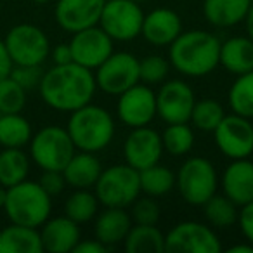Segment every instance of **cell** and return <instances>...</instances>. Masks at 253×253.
I'll use <instances>...</instances> for the list:
<instances>
[{
	"instance_id": "8992f818",
	"label": "cell",
	"mask_w": 253,
	"mask_h": 253,
	"mask_svg": "<svg viewBox=\"0 0 253 253\" xmlns=\"http://www.w3.org/2000/svg\"><path fill=\"white\" fill-rule=\"evenodd\" d=\"M94 193L102 207L128 208L137 196H141L139 170L126 163L102 169L94 186Z\"/></svg>"
},
{
	"instance_id": "52a82bcc",
	"label": "cell",
	"mask_w": 253,
	"mask_h": 253,
	"mask_svg": "<svg viewBox=\"0 0 253 253\" xmlns=\"http://www.w3.org/2000/svg\"><path fill=\"white\" fill-rule=\"evenodd\" d=\"M28 146L30 160H33V163L40 170L63 172L66 163L77 151L68 130L59 125H49L40 128L37 134L32 135Z\"/></svg>"
},
{
	"instance_id": "8d00e7d4",
	"label": "cell",
	"mask_w": 253,
	"mask_h": 253,
	"mask_svg": "<svg viewBox=\"0 0 253 253\" xmlns=\"http://www.w3.org/2000/svg\"><path fill=\"white\" fill-rule=\"evenodd\" d=\"M130 217L134 224H144V225H156L162 217L160 205L153 200L151 196H137V200L130 205Z\"/></svg>"
},
{
	"instance_id": "b9f144b4",
	"label": "cell",
	"mask_w": 253,
	"mask_h": 253,
	"mask_svg": "<svg viewBox=\"0 0 253 253\" xmlns=\"http://www.w3.org/2000/svg\"><path fill=\"white\" fill-rule=\"evenodd\" d=\"M50 57H52L54 64L73 63V56H71L70 43H57L54 49H50Z\"/></svg>"
},
{
	"instance_id": "e0dca14e",
	"label": "cell",
	"mask_w": 253,
	"mask_h": 253,
	"mask_svg": "<svg viewBox=\"0 0 253 253\" xmlns=\"http://www.w3.org/2000/svg\"><path fill=\"white\" fill-rule=\"evenodd\" d=\"M106 0H57L54 7L56 23L68 33L99 25Z\"/></svg>"
},
{
	"instance_id": "484cf974",
	"label": "cell",
	"mask_w": 253,
	"mask_h": 253,
	"mask_svg": "<svg viewBox=\"0 0 253 253\" xmlns=\"http://www.w3.org/2000/svg\"><path fill=\"white\" fill-rule=\"evenodd\" d=\"M122 245L126 253H163L165 234L156 225L134 224Z\"/></svg>"
},
{
	"instance_id": "5bb4252c",
	"label": "cell",
	"mask_w": 253,
	"mask_h": 253,
	"mask_svg": "<svg viewBox=\"0 0 253 253\" xmlns=\"http://www.w3.org/2000/svg\"><path fill=\"white\" fill-rule=\"evenodd\" d=\"M116 116L130 128L149 125L156 118V92L142 82L126 88L118 95Z\"/></svg>"
},
{
	"instance_id": "f1b7e54d",
	"label": "cell",
	"mask_w": 253,
	"mask_h": 253,
	"mask_svg": "<svg viewBox=\"0 0 253 253\" xmlns=\"http://www.w3.org/2000/svg\"><path fill=\"white\" fill-rule=\"evenodd\" d=\"M201 207H203V215L207 218V224L213 229H229L238 222L239 207L234 201L229 200L225 194L215 193Z\"/></svg>"
},
{
	"instance_id": "f907efd6",
	"label": "cell",
	"mask_w": 253,
	"mask_h": 253,
	"mask_svg": "<svg viewBox=\"0 0 253 253\" xmlns=\"http://www.w3.org/2000/svg\"><path fill=\"white\" fill-rule=\"evenodd\" d=\"M252 125H253V120H252Z\"/></svg>"
},
{
	"instance_id": "ee69618b",
	"label": "cell",
	"mask_w": 253,
	"mask_h": 253,
	"mask_svg": "<svg viewBox=\"0 0 253 253\" xmlns=\"http://www.w3.org/2000/svg\"><path fill=\"white\" fill-rule=\"evenodd\" d=\"M229 253H253V245L246 243H238V245H232L227 248Z\"/></svg>"
},
{
	"instance_id": "30bf717a",
	"label": "cell",
	"mask_w": 253,
	"mask_h": 253,
	"mask_svg": "<svg viewBox=\"0 0 253 253\" xmlns=\"http://www.w3.org/2000/svg\"><path fill=\"white\" fill-rule=\"evenodd\" d=\"M165 252L173 253H220L222 243L208 224L184 220L165 234Z\"/></svg>"
},
{
	"instance_id": "f35d334b",
	"label": "cell",
	"mask_w": 253,
	"mask_h": 253,
	"mask_svg": "<svg viewBox=\"0 0 253 253\" xmlns=\"http://www.w3.org/2000/svg\"><path fill=\"white\" fill-rule=\"evenodd\" d=\"M39 184L42 186V189L49 194L50 198L57 196L64 191L66 187V180H64L63 172L59 170H43L42 175L39 179Z\"/></svg>"
},
{
	"instance_id": "d4e9b609",
	"label": "cell",
	"mask_w": 253,
	"mask_h": 253,
	"mask_svg": "<svg viewBox=\"0 0 253 253\" xmlns=\"http://www.w3.org/2000/svg\"><path fill=\"white\" fill-rule=\"evenodd\" d=\"M40 231L28 225L12 224L0 229V253H42Z\"/></svg>"
},
{
	"instance_id": "ffe728a7",
	"label": "cell",
	"mask_w": 253,
	"mask_h": 253,
	"mask_svg": "<svg viewBox=\"0 0 253 253\" xmlns=\"http://www.w3.org/2000/svg\"><path fill=\"white\" fill-rule=\"evenodd\" d=\"M40 239L43 252L49 253H70L82 239L80 224L71 220L66 215L47 218L40 225Z\"/></svg>"
},
{
	"instance_id": "603a6c76",
	"label": "cell",
	"mask_w": 253,
	"mask_h": 253,
	"mask_svg": "<svg viewBox=\"0 0 253 253\" xmlns=\"http://www.w3.org/2000/svg\"><path fill=\"white\" fill-rule=\"evenodd\" d=\"M218 64L234 77L253 71V40L238 35L220 42Z\"/></svg>"
},
{
	"instance_id": "d6986e66",
	"label": "cell",
	"mask_w": 253,
	"mask_h": 253,
	"mask_svg": "<svg viewBox=\"0 0 253 253\" xmlns=\"http://www.w3.org/2000/svg\"><path fill=\"white\" fill-rule=\"evenodd\" d=\"M182 33V19L169 7H156L144 14L141 35L155 47H167Z\"/></svg>"
},
{
	"instance_id": "74e56055",
	"label": "cell",
	"mask_w": 253,
	"mask_h": 253,
	"mask_svg": "<svg viewBox=\"0 0 253 253\" xmlns=\"http://www.w3.org/2000/svg\"><path fill=\"white\" fill-rule=\"evenodd\" d=\"M9 77L16 80L26 92L32 88H39L40 80L43 77L42 66H25V64H14Z\"/></svg>"
},
{
	"instance_id": "cb8c5ba5",
	"label": "cell",
	"mask_w": 253,
	"mask_h": 253,
	"mask_svg": "<svg viewBox=\"0 0 253 253\" xmlns=\"http://www.w3.org/2000/svg\"><path fill=\"white\" fill-rule=\"evenodd\" d=\"M253 0H203V16L215 28H232L245 21Z\"/></svg>"
},
{
	"instance_id": "ac0fdd59",
	"label": "cell",
	"mask_w": 253,
	"mask_h": 253,
	"mask_svg": "<svg viewBox=\"0 0 253 253\" xmlns=\"http://www.w3.org/2000/svg\"><path fill=\"white\" fill-rule=\"evenodd\" d=\"M222 194L243 207L253 200V162L250 158L231 160L218 179Z\"/></svg>"
},
{
	"instance_id": "4fadbf2b",
	"label": "cell",
	"mask_w": 253,
	"mask_h": 253,
	"mask_svg": "<svg viewBox=\"0 0 253 253\" xmlns=\"http://www.w3.org/2000/svg\"><path fill=\"white\" fill-rule=\"evenodd\" d=\"M218 151L229 160L250 158L253 155V125L252 120L239 115H225L213 130Z\"/></svg>"
},
{
	"instance_id": "7c38bea8",
	"label": "cell",
	"mask_w": 253,
	"mask_h": 253,
	"mask_svg": "<svg viewBox=\"0 0 253 253\" xmlns=\"http://www.w3.org/2000/svg\"><path fill=\"white\" fill-rule=\"evenodd\" d=\"M194 102L196 95L186 80H165L156 92V116L165 123H187Z\"/></svg>"
},
{
	"instance_id": "f6af8a7d",
	"label": "cell",
	"mask_w": 253,
	"mask_h": 253,
	"mask_svg": "<svg viewBox=\"0 0 253 253\" xmlns=\"http://www.w3.org/2000/svg\"><path fill=\"white\" fill-rule=\"evenodd\" d=\"M243 23H245V26H246V35L253 40V2H252V5H250V11Z\"/></svg>"
},
{
	"instance_id": "60d3db41",
	"label": "cell",
	"mask_w": 253,
	"mask_h": 253,
	"mask_svg": "<svg viewBox=\"0 0 253 253\" xmlns=\"http://www.w3.org/2000/svg\"><path fill=\"white\" fill-rule=\"evenodd\" d=\"M108 246L102 245L99 239H80L75 246L73 253H104L108 252Z\"/></svg>"
},
{
	"instance_id": "4316f807",
	"label": "cell",
	"mask_w": 253,
	"mask_h": 253,
	"mask_svg": "<svg viewBox=\"0 0 253 253\" xmlns=\"http://www.w3.org/2000/svg\"><path fill=\"white\" fill-rule=\"evenodd\" d=\"M30 155L23 148L0 149V186L12 187L28 179Z\"/></svg>"
},
{
	"instance_id": "5b68a950",
	"label": "cell",
	"mask_w": 253,
	"mask_h": 253,
	"mask_svg": "<svg viewBox=\"0 0 253 253\" xmlns=\"http://www.w3.org/2000/svg\"><path fill=\"white\" fill-rule=\"evenodd\" d=\"M175 187L191 207H201L218 189V173L213 163L203 156H191L175 173Z\"/></svg>"
},
{
	"instance_id": "681fc988",
	"label": "cell",
	"mask_w": 253,
	"mask_h": 253,
	"mask_svg": "<svg viewBox=\"0 0 253 253\" xmlns=\"http://www.w3.org/2000/svg\"><path fill=\"white\" fill-rule=\"evenodd\" d=\"M0 229H2V224H0Z\"/></svg>"
},
{
	"instance_id": "8fae6325",
	"label": "cell",
	"mask_w": 253,
	"mask_h": 253,
	"mask_svg": "<svg viewBox=\"0 0 253 253\" xmlns=\"http://www.w3.org/2000/svg\"><path fill=\"white\" fill-rule=\"evenodd\" d=\"M97 88L108 95H120L141 82L139 59L130 52H113L97 70H94Z\"/></svg>"
},
{
	"instance_id": "2e32d148",
	"label": "cell",
	"mask_w": 253,
	"mask_h": 253,
	"mask_svg": "<svg viewBox=\"0 0 253 253\" xmlns=\"http://www.w3.org/2000/svg\"><path fill=\"white\" fill-rule=\"evenodd\" d=\"M163 155L162 134L151 128L149 125L132 128L123 142V158L126 165L135 170H144L148 167L160 163Z\"/></svg>"
},
{
	"instance_id": "1f68e13d",
	"label": "cell",
	"mask_w": 253,
	"mask_h": 253,
	"mask_svg": "<svg viewBox=\"0 0 253 253\" xmlns=\"http://www.w3.org/2000/svg\"><path fill=\"white\" fill-rule=\"evenodd\" d=\"M227 102L234 115L253 120V71L236 77L227 92Z\"/></svg>"
},
{
	"instance_id": "d590c367",
	"label": "cell",
	"mask_w": 253,
	"mask_h": 253,
	"mask_svg": "<svg viewBox=\"0 0 253 253\" xmlns=\"http://www.w3.org/2000/svg\"><path fill=\"white\" fill-rule=\"evenodd\" d=\"M170 73V61L163 56H146L144 59H139V77L146 85H160L167 80Z\"/></svg>"
},
{
	"instance_id": "d6a6232c",
	"label": "cell",
	"mask_w": 253,
	"mask_h": 253,
	"mask_svg": "<svg viewBox=\"0 0 253 253\" xmlns=\"http://www.w3.org/2000/svg\"><path fill=\"white\" fill-rule=\"evenodd\" d=\"M224 116H225L224 106L218 101L210 97L200 99V101L196 99V102L193 106V111H191L189 123L200 132L213 134V130L218 126V123L224 120Z\"/></svg>"
},
{
	"instance_id": "ba28073f",
	"label": "cell",
	"mask_w": 253,
	"mask_h": 253,
	"mask_svg": "<svg viewBox=\"0 0 253 253\" xmlns=\"http://www.w3.org/2000/svg\"><path fill=\"white\" fill-rule=\"evenodd\" d=\"M12 64L42 66L50 56V42L42 28L30 23L12 26L4 39Z\"/></svg>"
},
{
	"instance_id": "bcb514c9",
	"label": "cell",
	"mask_w": 253,
	"mask_h": 253,
	"mask_svg": "<svg viewBox=\"0 0 253 253\" xmlns=\"http://www.w3.org/2000/svg\"><path fill=\"white\" fill-rule=\"evenodd\" d=\"M5 200H7V187L0 186V208H2V210H4Z\"/></svg>"
},
{
	"instance_id": "f546056e",
	"label": "cell",
	"mask_w": 253,
	"mask_h": 253,
	"mask_svg": "<svg viewBox=\"0 0 253 253\" xmlns=\"http://www.w3.org/2000/svg\"><path fill=\"white\" fill-rule=\"evenodd\" d=\"M139 179H141V193L151 198L165 196L175 187V173L169 167L160 165V163L141 170Z\"/></svg>"
},
{
	"instance_id": "c3c4849f",
	"label": "cell",
	"mask_w": 253,
	"mask_h": 253,
	"mask_svg": "<svg viewBox=\"0 0 253 253\" xmlns=\"http://www.w3.org/2000/svg\"><path fill=\"white\" fill-rule=\"evenodd\" d=\"M134 2H137V4H144V2H149V0H134Z\"/></svg>"
},
{
	"instance_id": "ab89813d",
	"label": "cell",
	"mask_w": 253,
	"mask_h": 253,
	"mask_svg": "<svg viewBox=\"0 0 253 253\" xmlns=\"http://www.w3.org/2000/svg\"><path fill=\"white\" fill-rule=\"evenodd\" d=\"M239 208H241L238 215L239 229H241L246 241H248L250 245H253V200Z\"/></svg>"
},
{
	"instance_id": "9c48e42d",
	"label": "cell",
	"mask_w": 253,
	"mask_h": 253,
	"mask_svg": "<svg viewBox=\"0 0 253 253\" xmlns=\"http://www.w3.org/2000/svg\"><path fill=\"white\" fill-rule=\"evenodd\" d=\"M144 11L134 0H106L99 26L113 42H130L141 35Z\"/></svg>"
},
{
	"instance_id": "44dd1931",
	"label": "cell",
	"mask_w": 253,
	"mask_h": 253,
	"mask_svg": "<svg viewBox=\"0 0 253 253\" xmlns=\"http://www.w3.org/2000/svg\"><path fill=\"white\" fill-rule=\"evenodd\" d=\"M134 225L130 213L126 208L104 207V210L95 215L94 224V238L99 239L108 248L122 245L125 236L128 234L130 227Z\"/></svg>"
},
{
	"instance_id": "836d02e7",
	"label": "cell",
	"mask_w": 253,
	"mask_h": 253,
	"mask_svg": "<svg viewBox=\"0 0 253 253\" xmlns=\"http://www.w3.org/2000/svg\"><path fill=\"white\" fill-rule=\"evenodd\" d=\"M163 151L172 156H186L194 146V130L187 123H167L162 134Z\"/></svg>"
},
{
	"instance_id": "7dc6e473",
	"label": "cell",
	"mask_w": 253,
	"mask_h": 253,
	"mask_svg": "<svg viewBox=\"0 0 253 253\" xmlns=\"http://www.w3.org/2000/svg\"><path fill=\"white\" fill-rule=\"evenodd\" d=\"M35 2H37V4H40V5H42V4H47V2H49V0H35Z\"/></svg>"
},
{
	"instance_id": "7402d4cb",
	"label": "cell",
	"mask_w": 253,
	"mask_h": 253,
	"mask_svg": "<svg viewBox=\"0 0 253 253\" xmlns=\"http://www.w3.org/2000/svg\"><path fill=\"white\" fill-rule=\"evenodd\" d=\"M101 172L102 163L97 158V153L88 151H75V155L63 169L66 186L73 189H94Z\"/></svg>"
},
{
	"instance_id": "83f0119b",
	"label": "cell",
	"mask_w": 253,
	"mask_h": 253,
	"mask_svg": "<svg viewBox=\"0 0 253 253\" xmlns=\"http://www.w3.org/2000/svg\"><path fill=\"white\" fill-rule=\"evenodd\" d=\"M32 135V123L21 113L0 115V148H25Z\"/></svg>"
},
{
	"instance_id": "9a60e30c",
	"label": "cell",
	"mask_w": 253,
	"mask_h": 253,
	"mask_svg": "<svg viewBox=\"0 0 253 253\" xmlns=\"http://www.w3.org/2000/svg\"><path fill=\"white\" fill-rule=\"evenodd\" d=\"M73 63L88 70H97L115 50L113 39L99 25L73 33L70 42Z\"/></svg>"
},
{
	"instance_id": "7a4b0ae2",
	"label": "cell",
	"mask_w": 253,
	"mask_h": 253,
	"mask_svg": "<svg viewBox=\"0 0 253 253\" xmlns=\"http://www.w3.org/2000/svg\"><path fill=\"white\" fill-rule=\"evenodd\" d=\"M169 47L170 66L182 77H207L218 66L220 40L210 32L187 30L180 33Z\"/></svg>"
},
{
	"instance_id": "7bdbcfd3",
	"label": "cell",
	"mask_w": 253,
	"mask_h": 253,
	"mask_svg": "<svg viewBox=\"0 0 253 253\" xmlns=\"http://www.w3.org/2000/svg\"><path fill=\"white\" fill-rule=\"evenodd\" d=\"M12 59L7 52V47L4 43V39H0V80L5 77L11 75V70H12Z\"/></svg>"
},
{
	"instance_id": "3957f363",
	"label": "cell",
	"mask_w": 253,
	"mask_h": 253,
	"mask_svg": "<svg viewBox=\"0 0 253 253\" xmlns=\"http://www.w3.org/2000/svg\"><path fill=\"white\" fill-rule=\"evenodd\" d=\"M66 130L77 151L99 153L113 142L115 118L102 106L88 102L70 113Z\"/></svg>"
},
{
	"instance_id": "6da1fadb",
	"label": "cell",
	"mask_w": 253,
	"mask_h": 253,
	"mask_svg": "<svg viewBox=\"0 0 253 253\" xmlns=\"http://www.w3.org/2000/svg\"><path fill=\"white\" fill-rule=\"evenodd\" d=\"M97 90L94 71L77 63L54 64L43 71L39 92L42 101L56 111L71 113L92 102Z\"/></svg>"
},
{
	"instance_id": "4dcf8cb0",
	"label": "cell",
	"mask_w": 253,
	"mask_h": 253,
	"mask_svg": "<svg viewBox=\"0 0 253 253\" xmlns=\"http://www.w3.org/2000/svg\"><path fill=\"white\" fill-rule=\"evenodd\" d=\"M99 211V200L90 189H75L64 201V215L77 224L94 220Z\"/></svg>"
},
{
	"instance_id": "277c9868",
	"label": "cell",
	"mask_w": 253,
	"mask_h": 253,
	"mask_svg": "<svg viewBox=\"0 0 253 253\" xmlns=\"http://www.w3.org/2000/svg\"><path fill=\"white\" fill-rule=\"evenodd\" d=\"M4 211L12 224L40 229V225L50 217L52 198L42 189L39 182L26 179L16 186L7 187Z\"/></svg>"
},
{
	"instance_id": "e575fe53",
	"label": "cell",
	"mask_w": 253,
	"mask_h": 253,
	"mask_svg": "<svg viewBox=\"0 0 253 253\" xmlns=\"http://www.w3.org/2000/svg\"><path fill=\"white\" fill-rule=\"evenodd\" d=\"M26 106V90L12 80L5 77L0 80V115L9 113H21Z\"/></svg>"
}]
</instances>
